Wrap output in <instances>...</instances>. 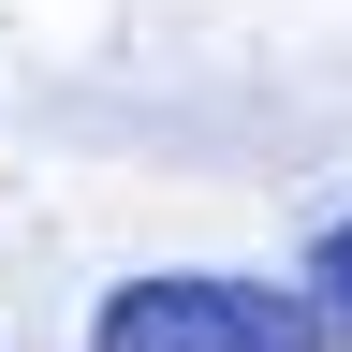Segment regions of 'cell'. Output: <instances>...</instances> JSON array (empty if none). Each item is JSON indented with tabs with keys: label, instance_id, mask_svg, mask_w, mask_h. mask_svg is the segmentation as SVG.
Returning a JSON list of instances; mask_svg holds the SVG:
<instances>
[{
	"label": "cell",
	"instance_id": "cell-2",
	"mask_svg": "<svg viewBox=\"0 0 352 352\" xmlns=\"http://www.w3.org/2000/svg\"><path fill=\"white\" fill-rule=\"evenodd\" d=\"M308 308H323V338L352 352V220H338L323 250H308Z\"/></svg>",
	"mask_w": 352,
	"mask_h": 352
},
{
	"label": "cell",
	"instance_id": "cell-1",
	"mask_svg": "<svg viewBox=\"0 0 352 352\" xmlns=\"http://www.w3.org/2000/svg\"><path fill=\"white\" fill-rule=\"evenodd\" d=\"M308 338H323V308L264 279H132L88 323V352H308Z\"/></svg>",
	"mask_w": 352,
	"mask_h": 352
}]
</instances>
